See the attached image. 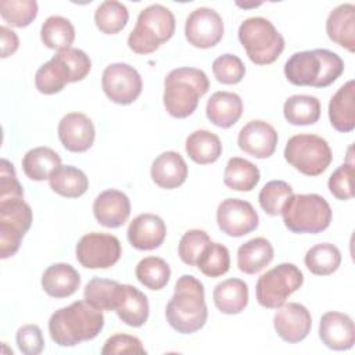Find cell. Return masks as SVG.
<instances>
[{
    "label": "cell",
    "mask_w": 355,
    "mask_h": 355,
    "mask_svg": "<svg viewBox=\"0 0 355 355\" xmlns=\"http://www.w3.org/2000/svg\"><path fill=\"white\" fill-rule=\"evenodd\" d=\"M279 136L276 129L262 121L254 119L247 122L239 132L237 144L241 151L254 158H269L276 151Z\"/></svg>",
    "instance_id": "16"
},
{
    "label": "cell",
    "mask_w": 355,
    "mask_h": 355,
    "mask_svg": "<svg viewBox=\"0 0 355 355\" xmlns=\"http://www.w3.org/2000/svg\"><path fill=\"white\" fill-rule=\"evenodd\" d=\"M22 169L26 178L35 182L49 180L50 175L61 166V157L50 147H35L25 153L22 158Z\"/></svg>",
    "instance_id": "32"
},
{
    "label": "cell",
    "mask_w": 355,
    "mask_h": 355,
    "mask_svg": "<svg viewBox=\"0 0 355 355\" xmlns=\"http://www.w3.org/2000/svg\"><path fill=\"white\" fill-rule=\"evenodd\" d=\"M237 6L239 7H243V8H248V7H258V6H261V3H251V4H241V3H237Z\"/></svg>",
    "instance_id": "51"
},
{
    "label": "cell",
    "mask_w": 355,
    "mask_h": 355,
    "mask_svg": "<svg viewBox=\"0 0 355 355\" xmlns=\"http://www.w3.org/2000/svg\"><path fill=\"white\" fill-rule=\"evenodd\" d=\"M352 178H354L352 162H344L329 178L327 186H329L330 193L337 200H341V201L351 200L354 197Z\"/></svg>",
    "instance_id": "45"
},
{
    "label": "cell",
    "mask_w": 355,
    "mask_h": 355,
    "mask_svg": "<svg viewBox=\"0 0 355 355\" xmlns=\"http://www.w3.org/2000/svg\"><path fill=\"white\" fill-rule=\"evenodd\" d=\"M33 219L32 208L24 198L0 200V258L7 259L19 250Z\"/></svg>",
    "instance_id": "10"
},
{
    "label": "cell",
    "mask_w": 355,
    "mask_h": 355,
    "mask_svg": "<svg viewBox=\"0 0 355 355\" xmlns=\"http://www.w3.org/2000/svg\"><path fill=\"white\" fill-rule=\"evenodd\" d=\"M93 214L101 226L108 229L121 227L130 215V200L116 189L104 190L94 198Z\"/></svg>",
    "instance_id": "19"
},
{
    "label": "cell",
    "mask_w": 355,
    "mask_h": 355,
    "mask_svg": "<svg viewBox=\"0 0 355 355\" xmlns=\"http://www.w3.org/2000/svg\"><path fill=\"white\" fill-rule=\"evenodd\" d=\"M123 284L101 277H93L87 282L83 290V298L87 304L100 311H114L116 309Z\"/></svg>",
    "instance_id": "31"
},
{
    "label": "cell",
    "mask_w": 355,
    "mask_h": 355,
    "mask_svg": "<svg viewBox=\"0 0 355 355\" xmlns=\"http://www.w3.org/2000/svg\"><path fill=\"white\" fill-rule=\"evenodd\" d=\"M284 226L297 234H318L331 222V208L319 194H293L284 204L282 214Z\"/></svg>",
    "instance_id": "6"
},
{
    "label": "cell",
    "mask_w": 355,
    "mask_h": 355,
    "mask_svg": "<svg viewBox=\"0 0 355 355\" xmlns=\"http://www.w3.org/2000/svg\"><path fill=\"white\" fill-rule=\"evenodd\" d=\"M184 147L189 158L198 165L214 164L222 155L220 139L207 129L191 132L186 139Z\"/></svg>",
    "instance_id": "30"
},
{
    "label": "cell",
    "mask_w": 355,
    "mask_h": 355,
    "mask_svg": "<svg viewBox=\"0 0 355 355\" xmlns=\"http://www.w3.org/2000/svg\"><path fill=\"white\" fill-rule=\"evenodd\" d=\"M168 324L182 334H191L204 327L208 319L204 284L193 275H182L172 298L165 308Z\"/></svg>",
    "instance_id": "1"
},
{
    "label": "cell",
    "mask_w": 355,
    "mask_h": 355,
    "mask_svg": "<svg viewBox=\"0 0 355 355\" xmlns=\"http://www.w3.org/2000/svg\"><path fill=\"white\" fill-rule=\"evenodd\" d=\"M58 139L65 150L71 153L87 151L96 137L93 121L82 112H69L58 123Z\"/></svg>",
    "instance_id": "17"
},
{
    "label": "cell",
    "mask_w": 355,
    "mask_h": 355,
    "mask_svg": "<svg viewBox=\"0 0 355 355\" xmlns=\"http://www.w3.org/2000/svg\"><path fill=\"white\" fill-rule=\"evenodd\" d=\"M293 187L284 180H270L268 182L258 194V201L261 208L270 216H277L286 201L293 196Z\"/></svg>",
    "instance_id": "41"
},
{
    "label": "cell",
    "mask_w": 355,
    "mask_h": 355,
    "mask_svg": "<svg viewBox=\"0 0 355 355\" xmlns=\"http://www.w3.org/2000/svg\"><path fill=\"white\" fill-rule=\"evenodd\" d=\"M273 327L277 336L290 344L306 338L312 327V316L306 306L298 302L283 304L273 316Z\"/></svg>",
    "instance_id": "15"
},
{
    "label": "cell",
    "mask_w": 355,
    "mask_h": 355,
    "mask_svg": "<svg viewBox=\"0 0 355 355\" xmlns=\"http://www.w3.org/2000/svg\"><path fill=\"white\" fill-rule=\"evenodd\" d=\"M208 89L209 80L202 69L191 67L172 69L164 80V107L173 118H187L196 111L198 100Z\"/></svg>",
    "instance_id": "4"
},
{
    "label": "cell",
    "mask_w": 355,
    "mask_h": 355,
    "mask_svg": "<svg viewBox=\"0 0 355 355\" xmlns=\"http://www.w3.org/2000/svg\"><path fill=\"white\" fill-rule=\"evenodd\" d=\"M343 72V58L327 49L297 51L284 64V76L294 86L327 87Z\"/></svg>",
    "instance_id": "3"
},
{
    "label": "cell",
    "mask_w": 355,
    "mask_h": 355,
    "mask_svg": "<svg viewBox=\"0 0 355 355\" xmlns=\"http://www.w3.org/2000/svg\"><path fill=\"white\" fill-rule=\"evenodd\" d=\"M135 275L144 287L161 290L171 279V268L166 261L159 257H146L136 265Z\"/></svg>",
    "instance_id": "39"
},
{
    "label": "cell",
    "mask_w": 355,
    "mask_h": 355,
    "mask_svg": "<svg viewBox=\"0 0 355 355\" xmlns=\"http://www.w3.org/2000/svg\"><path fill=\"white\" fill-rule=\"evenodd\" d=\"M128 240L130 245L140 251L158 248L166 237V225L155 214H140L129 223Z\"/></svg>",
    "instance_id": "20"
},
{
    "label": "cell",
    "mask_w": 355,
    "mask_h": 355,
    "mask_svg": "<svg viewBox=\"0 0 355 355\" xmlns=\"http://www.w3.org/2000/svg\"><path fill=\"white\" fill-rule=\"evenodd\" d=\"M49 184L58 196L78 198L87 191L89 179L82 169L72 165H61L50 175Z\"/></svg>",
    "instance_id": "33"
},
{
    "label": "cell",
    "mask_w": 355,
    "mask_h": 355,
    "mask_svg": "<svg viewBox=\"0 0 355 355\" xmlns=\"http://www.w3.org/2000/svg\"><path fill=\"white\" fill-rule=\"evenodd\" d=\"M0 39H1V57L7 58L12 55L19 46V39L14 31L7 26H0Z\"/></svg>",
    "instance_id": "50"
},
{
    "label": "cell",
    "mask_w": 355,
    "mask_h": 355,
    "mask_svg": "<svg viewBox=\"0 0 355 355\" xmlns=\"http://www.w3.org/2000/svg\"><path fill=\"white\" fill-rule=\"evenodd\" d=\"M129 19L126 6L116 0L103 1L94 11V22L97 29L104 35H115L121 32Z\"/></svg>",
    "instance_id": "38"
},
{
    "label": "cell",
    "mask_w": 355,
    "mask_h": 355,
    "mask_svg": "<svg viewBox=\"0 0 355 355\" xmlns=\"http://www.w3.org/2000/svg\"><path fill=\"white\" fill-rule=\"evenodd\" d=\"M237 35L248 58L257 65L275 62L284 50L282 33L263 17L244 19L239 26Z\"/></svg>",
    "instance_id": "7"
},
{
    "label": "cell",
    "mask_w": 355,
    "mask_h": 355,
    "mask_svg": "<svg viewBox=\"0 0 355 355\" xmlns=\"http://www.w3.org/2000/svg\"><path fill=\"white\" fill-rule=\"evenodd\" d=\"M215 79L223 85L240 83L245 75L244 62L234 54H222L212 62Z\"/></svg>",
    "instance_id": "43"
},
{
    "label": "cell",
    "mask_w": 355,
    "mask_h": 355,
    "mask_svg": "<svg viewBox=\"0 0 355 355\" xmlns=\"http://www.w3.org/2000/svg\"><path fill=\"white\" fill-rule=\"evenodd\" d=\"M284 159L305 176L322 175L333 161L329 143L312 133L291 136L284 147Z\"/></svg>",
    "instance_id": "8"
},
{
    "label": "cell",
    "mask_w": 355,
    "mask_h": 355,
    "mask_svg": "<svg viewBox=\"0 0 355 355\" xmlns=\"http://www.w3.org/2000/svg\"><path fill=\"white\" fill-rule=\"evenodd\" d=\"M329 119L331 126L341 133H349L355 128V82H345L333 94L329 103Z\"/></svg>",
    "instance_id": "23"
},
{
    "label": "cell",
    "mask_w": 355,
    "mask_h": 355,
    "mask_svg": "<svg viewBox=\"0 0 355 355\" xmlns=\"http://www.w3.org/2000/svg\"><path fill=\"white\" fill-rule=\"evenodd\" d=\"M207 118L218 128H232L243 114V100L233 92H215L205 107Z\"/></svg>",
    "instance_id": "24"
},
{
    "label": "cell",
    "mask_w": 355,
    "mask_h": 355,
    "mask_svg": "<svg viewBox=\"0 0 355 355\" xmlns=\"http://www.w3.org/2000/svg\"><path fill=\"white\" fill-rule=\"evenodd\" d=\"M101 87L112 103L129 105L141 94L143 80L140 73L132 65L114 62L103 71Z\"/></svg>",
    "instance_id": "12"
},
{
    "label": "cell",
    "mask_w": 355,
    "mask_h": 355,
    "mask_svg": "<svg viewBox=\"0 0 355 355\" xmlns=\"http://www.w3.org/2000/svg\"><path fill=\"white\" fill-rule=\"evenodd\" d=\"M0 15L8 25L25 28L36 18L37 3L35 0H3L0 1Z\"/></svg>",
    "instance_id": "42"
},
{
    "label": "cell",
    "mask_w": 355,
    "mask_h": 355,
    "mask_svg": "<svg viewBox=\"0 0 355 355\" xmlns=\"http://www.w3.org/2000/svg\"><path fill=\"white\" fill-rule=\"evenodd\" d=\"M259 179L258 166L241 157L230 158L225 166L223 183L230 190L251 191L259 183Z\"/></svg>",
    "instance_id": "34"
},
{
    "label": "cell",
    "mask_w": 355,
    "mask_h": 355,
    "mask_svg": "<svg viewBox=\"0 0 355 355\" xmlns=\"http://www.w3.org/2000/svg\"><path fill=\"white\" fill-rule=\"evenodd\" d=\"M103 355H115V354H146V349L141 341L130 334L116 333L107 338L101 348Z\"/></svg>",
    "instance_id": "46"
},
{
    "label": "cell",
    "mask_w": 355,
    "mask_h": 355,
    "mask_svg": "<svg viewBox=\"0 0 355 355\" xmlns=\"http://www.w3.org/2000/svg\"><path fill=\"white\" fill-rule=\"evenodd\" d=\"M42 43L51 50L69 49L75 40V28L72 22L61 15L49 17L40 29Z\"/></svg>",
    "instance_id": "36"
},
{
    "label": "cell",
    "mask_w": 355,
    "mask_h": 355,
    "mask_svg": "<svg viewBox=\"0 0 355 355\" xmlns=\"http://www.w3.org/2000/svg\"><path fill=\"white\" fill-rule=\"evenodd\" d=\"M175 28L173 12L162 4H151L139 12L136 25L128 36V46L136 54L154 53L173 36Z\"/></svg>",
    "instance_id": "5"
},
{
    "label": "cell",
    "mask_w": 355,
    "mask_h": 355,
    "mask_svg": "<svg viewBox=\"0 0 355 355\" xmlns=\"http://www.w3.org/2000/svg\"><path fill=\"white\" fill-rule=\"evenodd\" d=\"M24 198V189L17 178L14 165L3 158L0 161V200Z\"/></svg>",
    "instance_id": "48"
},
{
    "label": "cell",
    "mask_w": 355,
    "mask_h": 355,
    "mask_svg": "<svg viewBox=\"0 0 355 355\" xmlns=\"http://www.w3.org/2000/svg\"><path fill=\"white\" fill-rule=\"evenodd\" d=\"M283 115L295 126L313 125L320 118V101L309 94L290 96L283 104Z\"/></svg>",
    "instance_id": "35"
},
{
    "label": "cell",
    "mask_w": 355,
    "mask_h": 355,
    "mask_svg": "<svg viewBox=\"0 0 355 355\" xmlns=\"http://www.w3.org/2000/svg\"><path fill=\"white\" fill-rule=\"evenodd\" d=\"M319 337L330 349H351L355 344V326L351 316L336 311L323 313L319 323Z\"/></svg>",
    "instance_id": "18"
},
{
    "label": "cell",
    "mask_w": 355,
    "mask_h": 355,
    "mask_svg": "<svg viewBox=\"0 0 355 355\" xmlns=\"http://www.w3.org/2000/svg\"><path fill=\"white\" fill-rule=\"evenodd\" d=\"M150 173L153 182L158 187L172 190L186 182L189 168L179 153L164 151L153 161Z\"/></svg>",
    "instance_id": "21"
},
{
    "label": "cell",
    "mask_w": 355,
    "mask_h": 355,
    "mask_svg": "<svg viewBox=\"0 0 355 355\" xmlns=\"http://www.w3.org/2000/svg\"><path fill=\"white\" fill-rule=\"evenodd\" d=\"M75 254L83 268L108 269L119 261L122 248L118 237L114 234L90 232L79 239Z\"/></svg>",
    "instance_id": "11"
},
{
    "label": "cell",
    "mask_w": 355,
    "mask_h": 355,
    "mask_svg": "<svg viewBox=\"0 0 355 355\" xmlns=\"http://www.w3.org/2000/svg\"><path fill=\"white\" fill-rule=\"evenodd\" d=\"M304 275L300 268L290 262L279 263L263 273L255 286V297L261 306L277 309L286 300L301 288Z\"/></svg>",
    "instance_id": "9"
},
{
    "label": "cell",
    "mask_w": 355,
    "mask_h": 355,
    "mask_svg": "<svg viewBox=\"0 0 355 355\" xmlns=\"http://www.w3.org/2000/svg\"><path fill=\"white\" fill-rule=\"evenodd\" d=\"M223 32V19L212 8L198 7L186 18L184 36L193 47L211 49L222 40Z\"/></svg>",
    "instance_id": "13"
},
{
    "label": "cell",
    "mask_w": 355,
    "mask_h": 355,
    "mask_svg": "<svg viewBox=\"0 0 355 355\" xmlns=\"http://www.w3.org/2000/svg\"><path fill=\"white\" fill-rule=\"evenodd\" d=\"M115 312L125 324L130 327H141L148 319V300L146 294L135 286L123 284L122 295Z\"/></svg>",
    "instance_id": "29"
},
{
    "label": "cell",
    "mask_w": 355,
    "mask_h": 355,
    "mask_svg": "<svg viewBox=\"0 0 355 355\" xmlns=\"http://www.w3.org/2000/svg\"><path fill=\"white\" fill-rule=\"evenodd\" d=\"M80 286L79 272L69 263L50 265L42 275V287L53 298H67L76 293Z\"/></svg>",
    "instance_id": "25"
},
{
    "label": "cell",
    "mask_w": 355,
    "mask_h": 355,
    "mask_svg": "<svg viewBox=\"0 0 355 355\" xmlns=\"http://www.w3.org/2000/svg\"><path fill=\"white\" fill-rule=\"evenodd\" d=\"M196 266L207 277H220L230 269V254L226 245L209 243L201 252Z\"/></svg>",
    "instance_id": "40"
},
{
    "label": "cell",
    "mask_w": 355,
    "mask_h": 355,
    "mask_svg": "<svg viewBox=\"0 0 355 355\" xmlns=\"http://www.w3.org/2000/svg\"><path fill=\"white\" fill-rule=\"evenodd\" d=\"M326 33L331 42L355 51V6L343 3L334 7L326 19Z\"/></svg>",
    "instance_id": "22"
},
{
    "label": "cell",
    "mask_w": 355,
    "mask_h": 355,
    "mask_svg": "<svg viewBox=\"0 0 355 355\" xmlns=\"http://www.w3.org/2000/svg\"><path fill=\"white\" fill-rule=\"evenodd\" d=\"M15 341L18 349L25 355H37L44 348V338L37 324H25L18 329Z\"/></svg>",
    "instance_id": "47"
},
{
    "label": "cell",
    "mask_w": 355,
    "mask_h": 355,
    "mask_svg": "<svg viewBox=\"0 0 355 355\" xmlns=\"http://www.w3.org/2000/svg\"><path fill=\"white\" fill-rule=\"evenodd\" d=\"M273 245L265 237H255L237 250V266L243 273L255 275L273 261Z\"/></svg>",
    "instance_id": "28"
},
{
    "label": "cell",
    "mask_w": 355,
    "mask_h": 355,
    "mask_svg": "<svg viewBox=\"0 0 355 355\" xmlns=\"http://www.w3.org/2000/svg\"><path fill=\"white\" fill-rule=\"evenodd\" d=\"M104 327L103 311L83 301L57 309L49 319L51 340L60 347H75L93 340Z\"/></svg>",
    "instance_id": "2"
},
{
    "label": "cell",
    "mask_w": 355,
    "mask_h": 355,
    "mask_svg": "<svg viewBox=\"0 0 355 355\" xmlns=\"http://www.w3.org/2000/svg\"><path fill=\"white\" fill-rule=\"evenodd\" d=\"M68 83H73V76L58 53L40 65L35 73V86L42 94L60 93Z\"/></svg>",
    "instance_id": "26"
},
{
    "label": "cell",
    "mask_w": 355,
    "mask_h": 355,
    "mask_svg": "<svg viewBox=\"0 0 355 355\" xmlns=\"http://www.w3.org/2000/svg\"><path fill=\"white\" fill-rule=\"evenodd\" d=\"M57 53L62 57V60L69 67L72 76H73V82H79L89 75V72L92 69V61L83 50L69 47V49H65V50H61Z\"/></svg>",
    "instance_id": "49"
},
{
    "label": "cell",
    "mask_w": 355,
    "mask_h": 355,
    "mask_svg": "<svg viewBox=\"0 0 355 355\" xmlns=\"http://www.w3.org/2000/svg\"><path fill=\"white\" fill-rule=\"evenodd\" d=\"M216 222L222 233L243 237L259 225V216L251 202L241 198H226L216 209Z\"/></svg>",
    "instance_id": "14"
},
{
    "label": "cell",
    "mask_w": 355,
    "mask_h": 355,
    "mask_svg": "<svg viewBox=\"0 0 355 355\" xmlns=\"http://www.w3.org/2000/svg\"><path fill=\"white\" fill-rule=\"evenodd\" d=\"M215 306L225 315H237L248 305V286L241 279H226L212 293Z\"/></svg>",
    "instance_id": "27"
},
{
    "label": "cell",
    "mask_w": 355,
    "mask_h": 355,
    "mask_svg": "<svg viewBox=\"0 0 355 355\" xmlns=\"http://www.w3.org/2000/svg\"><path fill=\"white\" fill-rule=\"evenodd\" d=\"M209 243H211V239L205 230H201V229L187 230L179 241L178 252L180 259L189 266H196L201 252Z\"/></svg>",
    "instance_id": "44"
},
{
    "label": "cell",
    "mask_w": 355,
    "mask_h": 355,
    "mask_svg": "<svg viewBox=\"0 0 355 355\" xmlns=\"http://www.w3.org/2000/svg\"><path fill=\"white\" fill-rule=\"evenodd\" d=\"M308 270L316 276L334 273L341 263V252L331 243H320L311 247L304 258Z\"/></svg>",
    "instance_id": "37"
}]
</instances>
